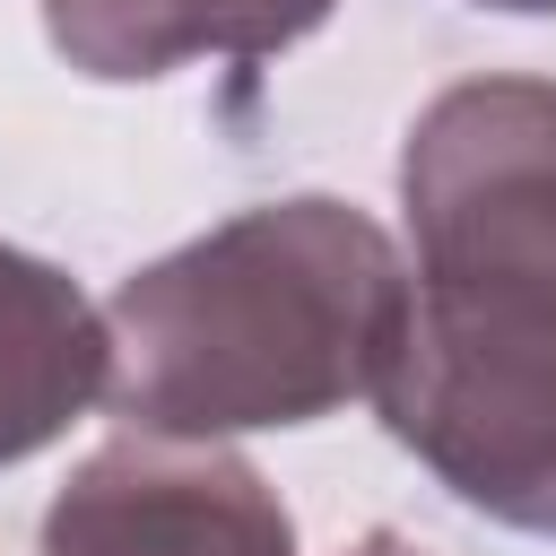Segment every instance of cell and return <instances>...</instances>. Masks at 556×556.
Returning a JSON list of instances; mask_svg holds the SVG:
<instances>
[{
	"mask_svg": "<svg viewBox=\"0 0 556 556\" xmlns=\"http://www.w3.org/2000/svg\"><path fill=\"white\" fill-rule=\"evenodd\" d=\"M408 321L382 434L478 521L556 539V78L486 70L400 139Z\"/></svg>",
	"mask_w": 556,
	"mask_h": 556,
	"instance_id": "1",
	"label": "cell"
},
{
	"mask_svg": "<svg viewBox=\"0 0 556 556\" xmlns=\"http://www.w3.org/2000/svg\"><path fill=\"white\" fill-rule=\"evenodd\" d=\"M408 321V252L330 191L261 200L104 295V408L130 434H269L374 400Z\"/></svg>",
	"mask_w": 556,
	"mask_h": 556,
	"instance_id": "2",
	"label": "cell"
},
{
	"mask_svg": "<svg viewBox=\"0 0 556 556\" xmlns=\"http://www.w3.org/2000/svg\"><path fill=\"white\" fill-rule=\"evenodd\" d=\"M35 556H295V513L226 443L122 434L61 478Z\"/></svg>",
	"mask_w": 556,
	"mask_h": 556,
	"instance_id": "3",
	"label": "cell"
},
{
	"mask_svg": "<svg viewBox=\"0 0 556 556\" xmlns=\"http://www.w3.org/2000/svg\"><path fill=\"white\" fill-rule=\"evenodd\" d=\"M43 43L96 87H148L191 61H269L330 26L339 0H35Z\"/></svg>",
	"mask_w": 556,
	"mask_h": 556,
	"instance_id": "4",
	"label": "cell"
},
{
	"mask_svg": "<svg viewBox=\"0 0 556 556\" xmlns=\"http://www.w3.org/2000/svg\"><path fill=\"white\" fill-rule=\"evenodd\" d=\"M104 374H113L104 304H87V287L43 252L0 243V469L61 443L104 400Z\"/></svg>",
	"mask_w": 556,
	"mask_h": 556,
	"instance_id": "5",
	"label": "cell"
},
{
	"mask_svg": "<svg viewBox=\"0 0 556 556\" xmlns=\"http://www.w3.org/2000/svg\"><path fill=\"white\" fill-rule=\"evenodd\" d=\"M348 556H426V547H417L408 530H365V539H356Z\"/></svg>",
	"mask_w": 556,
	"mask_h": 556,
	"instance_id": "6",
	"label": "cell"
},
{
	"mask_svg": "<svg viewBox=\"0 0 556 556\" xmlns=\"http://www.w3.org/2000/svg\"><path fill=\"white\" fill-rule=\"evenodd\" d=\"M469 9H495V17H556V0H469Z\"/></svg>",
	"mask_w": 556,
	"mask_h": 556,
	"instance_id": "7",
	"label": "cell"
}]
</instances>
